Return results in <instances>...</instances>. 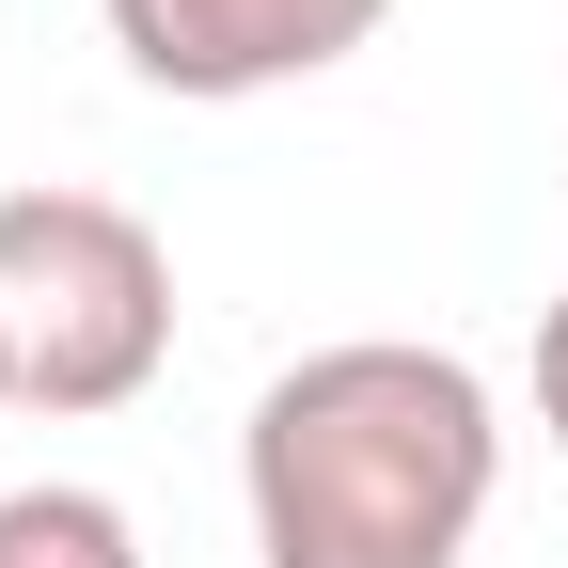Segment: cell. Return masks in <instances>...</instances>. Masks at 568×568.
Here are the masks:
<instances>
[{"mask_svg":"<svg viewBox=\"0 0 568 568\" xmlns=\"http://www.w3.org/2000/svg\"><path fill=\"white\" fill-rule=\"evenodd\" d=\"M489 489H506V410L426 332L301 347L237 426L253 568H458Z\"/></svg>","mask_w":568,"mask_h":568,"instance_id":"obj_1","label":"cell"},{"mask_svg":"<svg viewBox=\"0 0 568 568\" xmlns=\"http://www.w3.org/2000/svg\"><path fill=\"white\" fill-rule=\"evenodd\" d=\"M0 568H142V521L80 474H32V489H0Z\"/></svg>","mask_w":568,"mask_h":568,"instance_id":"obj_4","label":"cell"},{"mask_svg":"<svg viewBox=\"0 0 568 568\" xmlns=\"http://www.w3.org/2000/svg\"><path fill=\"white\" fill-rule=\"evenodd\" d=\"M537 426H552V443H568V301L537 316Z\"/></svg>","mask_w":568,"mask_h":568,"instance_id":"obj_5","label":"cell"},{"mask_svg":"<svg viewBox=\"0 0 568 568\" xmlns=\"http://www.w3.org/2000/svg\"><path fill=\"white\" fill-rule=\"evenodd\" d=\"M0 410H17V379H0Z\"/></svg>","mask_w":568,"mask_h":568,"instance_id":"obj_6","label":"cell"},{"mask_svg":"<svg viewBox=\"0 0 568 568\" xmlns=\"http://www.w3.org/2000/svg\"><path fill=\"white\" fill-rule=\"evenodd\" d=\"M95 17H111V48H126L142 95H205V111H237V95L332 80L347 48H379L395 0H95Z\"/></svg>","mask_w":568,"mask_h":568,"instance_id":"obj_3","label":"cell"},{"mask_svg":"<svg viewBox=\"0 0 568 568\" xmlns=\"http://www.w3.org/2000/svg\"><path fill=\"white\" fill-rule=\"evenodd\" d=\"M174 364V253L111 190H0V379L17 410H126Z\"/></svg>","mask_w":568,"mask_h":568,"instance_id":"obj_2","label":"cell"}]
</instances>
